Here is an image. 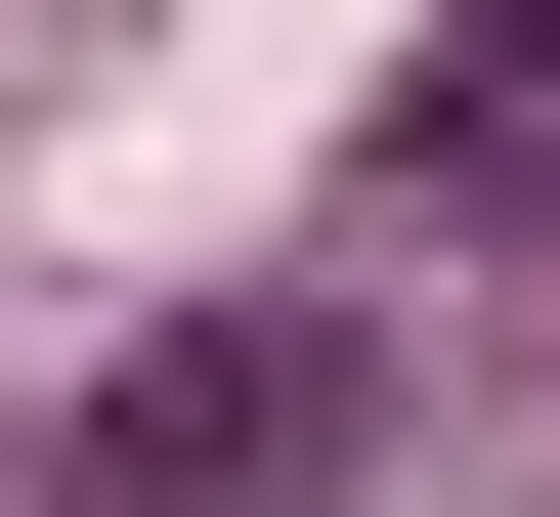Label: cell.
<instances>
[{"label": "cell", "instance_id": "obj_1", "mask_svg": "<svg viewBox=\"0 0 560 517\" xmlns=\"http://www.w3.org/2000/svg\"><path fill=\"white\" fill-rule=\"evenodd\" d=\"M346 474H388V302H173L44 432V517H346Z\"/></svg>", "mask_w": 560, "mask_h": 517}, {"label": "cell", "instance_id": "obj_2", "mask_svg": "<svg viewBox=\"0 0 560 517\" xmlns=\"http://www.w3.org/2000/svg\"><path fill=\"white\" fill-rule=\"evenodd\" d=\"M388 216H560V0H475V44L388 86Z\"/></svg>", "mask_w": 560, "mask_h": 517}]
</instances>
